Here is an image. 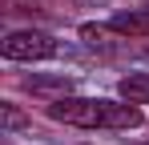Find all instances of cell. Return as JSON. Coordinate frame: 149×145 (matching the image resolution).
<instances>
[{
  "instance_id": "cell-1",
  "label": "cell",
  "mask_w": 149,
  "mask_h": 145,
  "mask_svg": "<svg viewBox=\"0 0 149 145\" xmlns=\"http://www.w3.org/2000/svg\"><path fill=\"white\" fill-rule=\"evenodd\" d=\"M45 113L73 129H141L145 113L133 101H109V97H56Z\"/></svg>"
},
{
  "instance_id": "cell-2",
  "label": "cell",
  "mask_w": 149,
  "mask_h": 145,
  "mask_svg": "<svg viewBox=\"0 0 149 145\" xmlns=\"http://www.w3.org/2000/svg\"><path fill=\"white\" fill-rule=\"evenodd\" d=\"M4 61H24V65H36V61H52L61 45L52 40L49 32H40V28H16V32H8L4 36Z\"/></svg>"
},
{
  "instance_id": "cell-3",
  "label": "cell",
  "mask_w": 149,
  "mask_h": 145,
  "mask_svg": "<svg viewBox=\"0 0 149 145\" xmlns=\"http://www.w3.org/2000/svg\"><path fill=\"white\" fill-rule=\"evenodd\" d=\"M113 32H121V36H149V8H133V12H121V16H113L109 20Z\"/></svg>"
},
{
  "instance_id": "cell-4",
  "label": "cell",
  "mask_w": 149,
  "mask_h": 145,
  "mask_svg": "<svg viewBox=\"0 0 149 145\" xmlns=\"http://www.w3.org/2000/svg\"><path fill=\"white\" fill-rule=\"evenodd\" d=\"M121 97L125 101H133V105H149V72H129L121 77Z\"/></svg>"
},
{
  "instance_id": "cell-5",
  "label": "cell",
  "mask_w": 149,
  "mask_h": 145,
  "mask_svg": "<svg viewBox=\"0 0 149 145\" xmlns=\"http://www.w3.org/2000/svg\"><path fill=\"white\" fill-rule=\"evenodd\" d=\"M0 125L4 133H16V129H32V117H24L12 101H0Z\"/></svg>"
},
{
  "instance_id": "cell-6",
  "label": "cell",
  "mask_w": 149,
  "mask_h": 145,
  "mask_svg": "<svg viewBox=\"0 0 149 145\" xmlns=\"http://www.w3.org/2000/svg\"><path fill=\"white\" fill-rule=\"evenodd\" d=\"M32 93H61V97H69V89H73V81L69 77H32V81H24Z\"/></svg>"
}]
</instances>
